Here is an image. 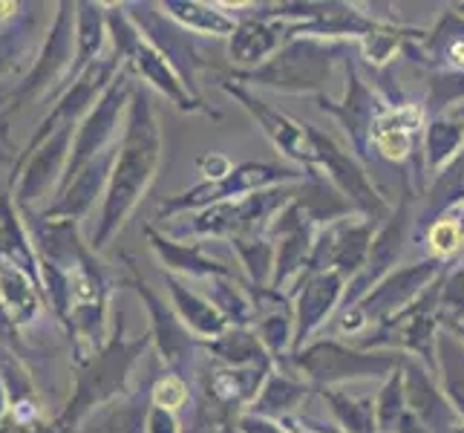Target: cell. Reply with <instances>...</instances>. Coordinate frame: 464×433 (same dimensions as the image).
Masks as SVG:
<instances>
[{"instance_id":"1","label":"cell","mask_w":464,"mask_h":433,"mask_svg":"<svg viewBox=\"0 0 464 433\" xmlns=\"http://www.w3.org/2000/svg\"><path fill=\"white\" fill-rule=\"evenodd\" d=\"M159 165H162V127H159L148 93L133 90L124 136L119 142L113 173H110L104 191L99 226H95L90 240L92 251H102L121 231L124 220L136 212V205L145 200L148 188L153 185Z\"/></svg>"},{"instance_id":"2","label":"cell","mask_w":464,"mask_h":433,"mask_svg":"<svg viewBox=\"0 0 464 433\" xmlns=\"http://www.w3.org/2000/svg\"><path fill=\"white\" fill-rule=\"evenodd\" d=\"M107 9H110L107 12L110 38H113L116 55L127 70L139 73L150 87L162 93L170 104L179 107L182 113H205L211 119H219L217 110L202 107V102L197 99V93L188 87L182 73L173 67V61L133 24L130 15L121 12V6H107Z\"/></svg>"},{"instance_id":"3","label":"cell","mask_w":464,"mask_h":433,"mask_svg":"<svg viewBox=\"0 0 464 433\" xmlns=\"http://www.w3.org/2000/svg\"><path fill=\"white\" fill-rule=\"evenodd\" d=\"M148 344H150V339L127 341V339H121V330H119L99 352H92L87 359H75V370H78L75 396L70 399V405L61 413L55 428L72 430L75 422L84 419L95 405H104L107 399L121 393L136 356H141Z\"/></svg>"},{"instance_id":"4","label":"cell","mask_w":464,"mask_h":433,"mask_svg":"<svg viewBox=\"0 0 464 433\" xmlns=\"http://www.w3.org/2000/svg\"><path fill=\"white\" fill-rule=\"evenodd\" d=\"M309 171L303 173V168H289L280 162H243L237 165L226 180L219 182H199L194 188L182 191V194L168 197L159 205L156 220H162V226L176 214H190L199 212V208L217 205V202H228V200H246L251 194H260L268 188H280V185H295V182H306Z\"/></svg>"},{"instance_id":"5","label":"cell","mask_w":464,"mask_h":433,"mask_svg":"<svg viewBox=\"0 0 464 433\" xmlns=\"http://www.w3.org/2000/svg\"><path fill=\"white\" fill-rule=\"evenodd\" d=\"M341 53V46L317 38H292L285 46L271 55L257 70L234 73V82L239 84H266L283 93H314L324 95L326 78L332 73L334 55Z\"/></svg>"},{"instance_id":"6","label":"cell","mask_w":464,"mask_h":433,"mask_svg":"<svg viewBox=\"0 0 464 433\" xmlns=\"http://www.w3.org/2000/svg\"><path fill=\"white\" fill-rule=\"evenodd\" d=\"M444 278V275H441ZM441 278L415 298L404 312L390 318L387 324L372 330V339H358V349H381L390 352H410V359H421L430 373L439 376V327H441Z\"/></svg>"},{"instance_id":"7","label":"cell","mask_w":464,"mask_h":433,"mask_svg":"<svg viewBox=\"0 0 464 433\" xmlns=\"http://www.w3.org/2000/svg\"><path fill=\"white\" fill-rule=\"evenodd\" d=\"M444 275V263L436 258H427L421 263L401 266L390 271L372 292H366L355 307L343 310L341 315V332L346 335H361L370 327L387 324L390 318L404 312L415 298H421L439 278Z\"/></svg>"},{"instance_id":"8","label":"cell","mask_w":464,"mask_h":433,"mask_svg":"<svg viewBox=\"0 0 464 433\" xmlns=\"http://www.w3.org/2000/svg\"><path fill=\"white\" fill-rule=\"evenodd\" d=\"M404 361L401 352H372L358 347H343L338 341H317L303 347L292 356V367L306 379V384L324 388H338L343 381L361 379V376H390Z\"/></svg>"},{"instance_id":"9","label":"cell","mask_w":464,"mask_h":433,"mask_svg":"<svg viewBox=\"0 0 464 433\" xmlns=\"http://www.w3.org/2000/svg\"><path fill=\"white\" fill-rule=\"evenodd\" d=\"M133 82H130V70L121 64L119 75L113 78V84L104 90V95L90 113L82 119L75 131V139H72V153H70V162H67V171H63V180H61V188L75 180V173L82 171L84 165H90L95 156L110 151L113 144L119 142L116 139V127H119V119L127 107H130V95H133Z\"/></svg>"},{"instance_id":"10","label":"cell","mask_w":464,"mask_h":433,"mask_svg":"<svg viewBox=\"0 0 464 433\" xmlns=\"http://www.w3.org/2000/svg\"><path fill=\"white\" fill-rule=\"evenodd\" d=\"M312 144H314V173L317 168L326 173L329 185H334L341 194L355 205V212L366 220L378 222L390 214V202L378 194L370 173L358 162L355 153H349L343 144H338L332 136L320 133L312 127Z\"/></svg>"},{"instance_id":"11","label":"cell","mask_w":464,"mask_h":433,"mask_svg":"<svg viewBox=\"0 0 464 433\" xmlns=\"http://www.w3.org/2000/svg\"><path fill=\"white\" fill-rule=\"evenodd\" d=\"M58 9L61 12L50 29V38H46L35 67H32V73L26 75V82L14 87L9 110H18L26 99L41 95V93H46L53 99L55 82H61V90L67 84L70 70H72V58H75V4H61Z\"/></svg>"},{"instance_id":"12","label":"cell","mask_w":464,"mask_h":433,"mask_svg":"<svg viewBox=\"0 0 464 433\" xmlns=\"http://www.w3.org/2000/svg\"><path fill=\"white\" fill-rule=\"evenodd\" d=\"M410 205H412V191L410 185H404V197L398 200V208L395 214L387 217V222H383V229L375 234L372 240V249H370V258H366L363 269L358 271L355 278L349 280V289L343 295V310L355 307V303L366 295L372 292V289L390 275V271H395V261L398 254H401L404 249V240H407V226H410Z\"/></svg>"},{"instance_id":"13","label":"cell","mask_w":464,"mask_h":433,"mask_svg":"<svg viewBox=\"0 0 464 433\" xmlns=\"http://www.w3.org/2000/svg\"><path fill=\"white\" fill-rule=\"evenodd\" d=\"M222 90H226L228 95H234L237 102H243V107L248 110V113L257 119V124L263 127V133L275 142V148H280L289 159H295V162L303 168L314 173V144H312V124H300L295 119H289L285 113H280V110L268 107L263 99H257L246 84L234 82V78H226L222 82Z\"/></svg>"},{"instance_id":"14","label":"cell","mask_w":464,"mask_h":433,"mask_svg":"<svg viewBox=\"0 0 464 433\" xmlns=\"http://www.w3.org/2000/svg\"><path fill=\"white\" fill-rule=\"evenodd\" d=\"M317 104H320V110H326V113H332L346 127L355 156H366L372 151L370 133H372V124H375L378 113L387 107V102L378 99V95L363 84V78L358 75L355 64H352L349 58H346V95H343V102L334 104L326 99V95H317Z\"/></svg>"},{"instance_id":"15","label":"cell","mask_w":464,"mask_h":433,"mask_svg":"<svg viewBox=\"0 0 464 433\" xmlns=\"http://www.w3.org/2000/svg\"><path fill=\"white\" fill-rule=\"evenodd\" d=\"M127 271H130V286L139 292V298L145 300V307L150 312V335L159 344L165 367L170 373L182 376L185 367L190 364V356H194V347H197L194 335H190V330L179 320L176 310H168L165 300L159 295H153V289L136 275V266H127Z\"/></svg>"},{"instance_id":"16","label":"cell","mask_w":464,"mask_h":433,"mask_svg":"<svg viewBox=\"0 0 464 433\" xmlns=\"http://www.w3.org/2000/svg\"><path fill=\"white\" fill-rule=\"evenodd\" d=\"M297 289L300 292L295 298V352H300L303 344L312 339V332L334 312L338 303H343L346 275L334 269L314 271V275L300 278Z\"/></svg>"},{"instance_id":"17","label":"cell","mask_w":464,"mask_h":433,"mask_svg":"<svg viewBox=\"0 0 464 433\" xmlns=\"http://www.w3.org/2000/svg\"><path fill=\"white\" fill-rule=\"evenodd\" d=\"M404 396H407V408L419 416L430 433L439 430L456 433V428L464 425L456 408L447 402L436 376L419 359H404Z\"/></svg>"},{"instance_id":"18","label":"cell","mask_w":464,"mask_h":433,"mask_svg":"<svg viewBox=\"0 0 464 433\" xmlns=\"http://www.w3.org/2000/svg\"><path fill=\"white\" fill-rule=\"evenodd\" d=\"M116 153H119V142L113 144L110 151L99 153L92 159L90 165H84L82 171L75 173V180L67 182L61 191H58V200L44 212V220H78L84 217L95 197H102L107 191V182H110V173H113V162H116Z\"/></svg>"},{"instance_id":"19","label":"cell","mask_w":464,"mask_h":433,"mask_svg":"<svg viewBox=\"0 0 464 433\" xmlns=\"http://www.w3.org/2000/svg\"><path fill=\"white\" fill-rule=\"evenodd\" d=\"M424 104L415 102H398V104H387L378 113L372 133H370V144L390 162H407L412 156V144L415 136L424 131Z\"/></svg>"},{"instance_id":"20","label":"cell","mask_w":464,"mask_h":433,"mask_svg":"<svg viewBox=\"0 0 464 433\" xmlns=\"http://www.w3.org/2000/svg\"><path fill=\"white\" fill-rule=\"evenodd\" d=\"M75 131H78V127H63V131L53 133L35 153L26 159V173H24V182L18 188V205L29 208L32 202H38L41 197H46V191L53 188V182L58 180V173L67 171ZM21 165H18V171H21Z\"/></svg>"},{"instance_id":"21","label":"cell","mask_w":464,"mask_h":433,"mask_svg":"<svg viewBox=\"0 0 464 433\" xmlns=\"http://www.w3.org/2000/svg\"><path fill=\"white\" fill-rule=\"evenodd\" d=\"M289 32H292V24L266 18V15L257 12L254 18L239 21L228 44V55L234 64L257 70L260 64H266L271 55H277L283 50L285 41H289Z\"/></svg>"},{"instance_id":"22","label":"cell","mask_w":464,"mask_h":433,"mask_svg":"<svg viewBox=\"0 0 464 433\" xmlns=\"http://www.w3.org/2000/svg\"><path fill=\"white\" fill-rule=\"evenodd\" d=\"M148 243L156 251V258L162 261V266L170 275H188V278H222L231 275V269L226 263H219L214 258H208L202 243H179V240L168 237L165 231H156L153 226H145Z\"/></svg>"},{"instance_id":"23","label":"cell","mask_w":464,"mask_h":433,"mask_svg":"<svg viewBox=\"0 0 464 433\" xmlns=\"http://www.w3.org/2000/svg\"><path fill=\"white\" fill-rule=\"evenodd\" d=\"M165 286H168V295L173 300L176 315H179V320L197 335V339L214 341V339H219L222 332L231 330L226 315H222L205 295H199L190 286H185V280L179 275H170V271H165Z\"/></svg>"},{"instance_id":"24","label":"cell","mask_w":464,"mask_h":433,"mask_svg":"<svg viewBox=\"0 0 464 433\" xmlns=\"http://www.w3.org/2000/svg\"><path fill=\"white\" fill-rule=\"evenodd\" d=\"M41 289L44 286L38 278H32L21 266L0 258V307H4L6 318L14 327H26L41 315Z\"/></svg>"},{"instance_id":"25","label":"cell","mask_w":464,"mask_h":433,"mask_svg":"<svg viewBox=\"0 0 464 433\" xmlns=\"http://www.w3.org/2000/svg\"><path fill=\"white\" fill-rule=\"evenodd\" d=\"M107 35H110V29H107L104 6L75 4V61H72L67 84H63V93L78 82V75H82L87 67H92V64L99 61Z\"/></svg>"},{"instance_id":"26","label":"cell","mask_w":464,"mask_h":433,"mask_svg":"<svg viewBox=\"0 0 464 433\" xmlns=\"http://www.w3.org/2000/svg\"><path fill=\"white\" fill-rule=\"evenodd\" d=\"M168 18H173L182 29L197 32V35H211V38H231L237 32V21L231 15L222 12V4H202V0H165L156 4Z\"/></svg>"},{"instance_id":"27","label":"cell","mask_w":464,"mask_h":433,"mask_svg":"<svg viewBox=\"0 0 464 433\" xmlns=\"http://www.w3.org/2000/svg\"><path fill=\"white\" fill-rule=\"evenodd\" d=\"M0 258L14 263V266H21L24 271H29L32 278L41 280L38 251L29 243L26 229H24L18 212H14L9 194H0Z\"/></svg>"},{"instance_id":"28","label":"cell","mask_w":464,"mask_h":433,"mask_svg":"<svg viewBox=\"0 0 464 433\" xmlns=\"http://www.w3.org/2000/svg\"><path fill=\"white\" fill-rule=\"evenodd\" d=\"M464 151V124L453 116H439L424 127V171L439 176Z\"/></svg>"},{"instance_id":"29","label":"cell","mask_w":464,"mask_h":433,"mask_svg":"<svg viewBox=\"0 0 464 433\" xmlns=\"http://www.w3.org/2000/svg\"><path fill=\"white\" fill-rule=\"evenodd\" d=\"M205 349L217 356L219 364L226 367H257V364H275V359L268 356V349L263 347L260 335L243 330V327H231L228 332H222L219 339L205 341Z\"/></svg>"},{"instance_id":"30","label":"cell","mask_w":464,"mask_h":433,"mask_svg":"<svg viewBox=\"0 0 464 433\" xmlns=\"http://www.w3.org/2000/svg\"><path fill=\"white\" fill-rule=\"evenodd\" d=\"M248 292L251 289H243L231 275H222V278H208L205 298L226 315L231 327L248 330V324H257V318H260L257 300H254Z\"/></svg>"},{"instance_id":"31","label":"cell","mask_w":464,"mask_h":433,"mask_svg":"<svg viewBox=\"0 0 464 433\" xmlns=\"http://www.w3.org/2000/svg\"><path fill=\"white\" fill-rule=\"evenodd\" d=\"M309 393V384L300 376L289 373H271L263 384V390L257 396V402L251 405V413L266 416V419H283L285 413H292Z\"/></svg>"},{"instance_id":"32","label":"cell","mask_w":464,"mask_h":433,"mask_svg":"<svg viewBox=\"0 0 464 433\" xmlns=\"http://www.w3.org/2000/svg\"><path fill=\"white\" fill-rule=\"evenodd\" d=\"M320 396H324V402L329 405L334 422L343 428V433H378L372 396H352L341 388H324Z\"/></svg>"},{"instance_id":"33","label":"cell","mask_w":464,"mask_h":433,"mask_svg":"<svg viewBox=\"0 0 464 433\" xmlns=\"http://www.w3.org/2000/svg\"><path fill=\"white\" fill-rule=\"evenodd\" d=\"M464 205V151L447 165L433 185L424 191V208H421V220H439L447 212H456Z\"/></svg>"},{"instance_id":"34","label":"cell","mask_w":464,"mask_h":433,"mask_svg":"<svg viewBox=\"0 0 464 433\" xmlns=\"http://www.w3.org/2000/svg\"><path fill=\"white\" fill-rule=\"evenodd\" d=\"M231 243L239 254V263L246 266V275L251 280V292L271 289L275 261H277L275 240H268L266 234H246V237H234Z\"/></svg>"},{"instance_id":"35","label":"cell","mask_w":464,"mask_h":433,"mask_svg":"<svg viewBox=\"0 0 464 433\" xmlns=\"http://www.w3.org/2000/svg\"><path fill=\"white\" fill-rule=\"evenodd\" d=\"M266 315L257 318V335L268 356L280 361V356L295 352V310L289 298H283L275 310H263Z\"/></svg>"},{"instance_id":"36","label":"cell","mask_w":464,"mask_h":433,"mask_svg":"<svg viewBox=\"0 0 464 433\" xmlns=\"http://www.w3.org/2000/svg\"><path fill=\"white\" fill-rule=\"evenodd\" d=\"M439 379L447 402L456 408V413L464 419V347L459 344L456 335L441 332L439 335Z\"/></svg>"},{"instance_id":"37","label":"cell","mask_w":464,"mask_h":433,"mask_svg":"<svg viewBox=\"0 0 464 433\" xmlns=\"http://www.w3.org/2000/svg\"><path fill=\"white\" fill-rule=\"evenodd\" d=\"M427 246L436 261H447L464 249V226L459 212H447L427 226Z\"/></svg>"},{"instance_id":"38","label":"cell","mask_w":464,"mask_h":433,"mask_svg":"<svg viewBox=\"0 0 464 433\" xmlns=\"http://www.w3.org/2000/svg\"><path fill=\"white\" fill-rule=\"evenodd\" d=\"M439 310H441V324L444 320L464 318V266H459L456 271H447L441 278Z\"/></svg>"},{"instance_id":"39","label":"cell","mask_w":464,"mask_h":433,"mask_svg":"<svg viewBox=\"0 0 464 433\" xmlns=\"http://www.w3.org/2000/svg\"><path fill=\"white\" fill-rule=\"evenodd\" d=\"M150 402L156 408H165V410H179L185 402H188V384L179 373H165V376H159L156 384H153V390H150Z\"/></svg>"},{"instance_id":"40","label":"cell","mask_w":464,"mask_h":433,"mask_svg":"<svg viewBox=\"0 0 464 433\" xmlns=\"http://www.w3.org/2000/svg\"><path fill=\"white\" fill-rule=\"evenodd\" d=\"M24 35H26V29H9L0 35V73H6L24 53V46H26Z\"/></svg>"},{"instance_id":"41","label":"cell","mask_w":464,"mask_h":433,"mask_svg":"<svg viewBox=\"0 0 464 433\" xmlns=\"http://www.w3.org/2000/svg\"><path fill=\"white\" fill-rule=\"evenodd\" d=\"M197 168L205 173V182H219V180H226V176L234 171L231 159L222 156V153H205V156H199Z\"/></svg>"},{"instance_id":"42","label":"cell","mask_w":464,"mask_h":433,"mask_svg":"<svg viewBox=\"0 0 464 433\" xmlns=\"http://www.w3.org/2000/svg\"><path fill=\"white\" fill-rule=\"evenodd\" d=\"M145 433H182L179 430V422H176V416L165 408H156L150 405L148 413H145Z\"/></svg>"},{"instance_id":"43","label":"cell","mask_w":464,"mask_h":433,"mask_svg":"<svg viewBox=\"0 0 464 433\" xmlns=\"http://www.w3.org/2000/svg\"><path fill=\"white\" fill-rule=\"evenodd\" d=\"M447 332H450V335H456V339L464 344V318H456V320H444V324H441Z\"/></svg>"},{"instance_id":"44","label":"cell","mask_w":464,"mask_h":433,"mask_svg":"<svg viewBox=\"0 0 464 433\" xmlns=\"http://www.w3.org/2000/svg\"><path fill=\"white\" fill-rule=\"evenodd\" d=\"M6 410H9V393H6L4 379H0V416H4Z\"/></svg>"},{"instance_id":"45","label":"cell","mask_w":464,"mask_h":433,"mask_svg":"<svg viewBox=\"0 0 464 433\" xmlns=\"http://www.w3.org/2000/svg\"><path fill=\"white\" fill-rule=\"evenodd\" d=\"M447 116H453L456 122H461V124H464V104H456L453 110H447Z\"/></svg>"},{"instance_id":"46","label":"cell","mask_w":464,"mask_h":433,"mask_svg":"<svg viewBox=\"0 0 464 433\" xmlns=\"http://www.w3.org/2000/svg\"><path fill=\"white\" fill-rule=\"evenodd\" d=\"M450 9H456V15L464 21V4H450Z\"/></svg>"}]
</instances>
